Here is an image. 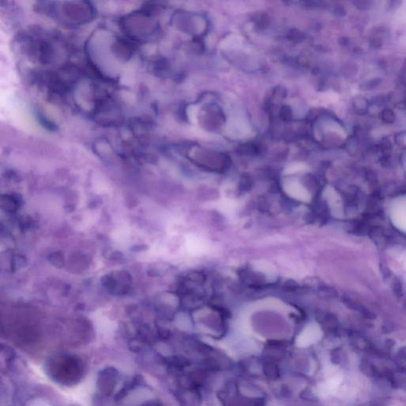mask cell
Segmentation results:
<instances>
[{
    "label": "cell",
    "mask_w": 406,
    "mask_h": 406,
    "mask_svg": "<svg viewBox=\"0 0 406 406\" xmlns=\"http://www.w3.org/2000/svg\"><path fill=\"white\" fill-rule=\"evenodd\" d=\"M406 197H398L394 199L390 205V219L393 225L397 230L405 233L406 225Z\"/></svg>",
    "instance_id": "1"
},
{
    "label": "cell",
    "mask_w": 406,
    "mask_h": 406,
    "mask_svg": "<svg viewBox=\"0 0 406 406\" xmlns=\"http://www.w3.org/2000/svg\"><path fill=\"white\" fill-rule=\"evenodd\" d=\"M322 336L321 328L316 323H310L304 328L296 340V345L298 347H309L316 343Z\"/></svg>",
    "instance_id": "2"
},
{
    "label": "cell",
    "mask_w": 406,
    "mask_h": 406,
    "mask_svg": "<svg viewBox=\"0 0 406 406\" xmlns=\"http://www.w3.org/2000/svg\"><path fill=\"white\" fill-rule=\"evenodd\" d=\"M285 190L293 199L302 202H309L310 200V195L308 191L298 184L291 183L287 184L285 187Z\"/></svg>",
    "instance_id": "3"
},
{
    "label": "cell",
    "mask_w": 406,
    "mask_h": 406,
    "mask_svg": "<svg viewBox=\"0 0 406 406\" xmlns=\"http://www.w3.org/2000/svg\"><path fill=\"white\" fill-rule=\"evenodd\" d=\"M367 101L365 98H361V97L356 98L354 102V107H355V109H356V111L359 114L365 113L367 108Z\"/></svg>",
    "instance_id": "4"
},
{
    "label": "cell",
    "mask_w": 406,
    "mask_h": 406,
    "mask_svg": "<svg viewBox=\"0 0 406 406\" xmlns=\"http://www.w3.org/2000/svg\"><path fill=\"white\" fill-rule=\"evenodd\" d=\"M280 115L282 120L286 121V122L291 120L292 118V110L291 107L288 106H283L280 109Z\"/></svg>",
    "instance_id": "5"
},
{
    "label": "cell",
    "mask_w": 406,
    "mask_h": 406,
    "mask_svg": "<svg viewBox=\"0 0 406 406\" xmlns=\"http://www.w3.org/2000/svg\"><path fill=\"white\" fill-rule=\"evenodd\" d=\"M382 118L385 123H392L395 121V115L391 109H385L382 111Z\"/></svg>",
    "instance_id": "6"
},
{
    "label": "cell",
    "mask_w": 406,
    "mask_h": 406,
    "mask_svg": "<svg viewBox=\"0 0 406 406\" xmlns=\"http://www.w3.org/2000/svg\"><path fill=\"white\" fill-rule=\"evenodd\" d=\"M290 39L293 41H301L303 39L304 34L301 33V31H297V30H293L291 32H290V34L288 36Z\"/></svg>",
    "instance_id": "7"
},
{
    "label": "cell",
    "mask_w": 406,
    "mask_h": 406,
    "mask_svg": "<svg viewBox=\"0 0 406 406\" xmlns=\"http://www.w3.org/2000/svg\"><path fill=\"white\" fill-rule=\"evenodd\" d=\"M379 82L380 80H378V79H372V80L368 81L367 83H363L362 85H361V88H362V90H372L379 84Z\"/></svg>",
    "instance_id": "8"
},
{
    "label": "cell",
    "mask_w": 406,
    "mask_h": 406,
    "mask_svg": "<svg viewBox=\"0 0 406 406\" xmlns=\"http://www.w3.org/2000/svg\"><path fill=\"white\" fill-rule=\"evenodd\" d=\"M355 4L357 5L358 6L359 8H361V9H367V8H369L370 4H371V2H367V1H359V2H355Z\"/></svg>",
    "instance_id": "9"
}]
</instances>
